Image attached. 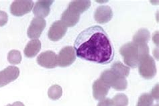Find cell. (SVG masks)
I'll use <instances>...</instances> for the list:
<instances>
[{"label": "cell", "instance_id": "cell-1", "mask_svg": "<svg viewBox=\"0 0 159 106\" xmlns=\"http://www.w3.org/2000/svg\"><path fill=\"white\" fill-rule=\"evenodd\" d=\"M74 49L79 58L101 64L110 63L114 49L105 30L98 25L87 28L75 40Z\"/></svg>", "mask_w": 159, "mask_h": 106}, {"label": "cell", "instance_id": "cell-2", "mask_svg": "<svg viewBox=\"0 0 159 106\" xmlns=\"http://www.w3.org/2000/svg\"><path fill=\"white\" fill-rule=\"evenodd\" d=\"M120 53L124 57V63L128 67H136L140 59L145 55L149 54V48L147 44L129 42L122 46Z\"/></svg>", "mask_w": 159, "mask_h": 106}, {"label": "cell", "instance_id": "cell-3", "mask_svg": "<svg viewBox=\"0 0 159 106\" xmlns=\"http://www.w3.org/2000/svg\"><path fill=\"white\" fill-rule=\"evenodd\" d=\"M100 79L116 90L124 91L128 87L126 79L116 74L111 70L104 71L102 74Z\"/></svg>", "mask_w": 159, "mask_h": 106}, {"label": "cell", "instance_id": "cell-4", "mask_svg": "<svg viewBox=\"0 0 159 106\" xmlns=\"http://www.w3.org/2000/svg\"><path fill=\"white\" fill-rule=\"evenodd\" d=\"M138 66L139 74L144 79H150L156 75L157 67L155 61L149 54L142 57Z\"/></svg>", "mask_w": 159, "mask_h": 106}, {"label": "cell", "instance_id": "cell-5", "mask_svg": "<svg viewBox=\"0 0 159 106\" xmlns=\"http://www.w3.org/2000/svg\"><path fill=\"white\" fill-rule=\"evenodd\" d=\"M76 59V52L74 48L66 46L62 48L57 56L58 66L65 67L70 66Z\"/></svg>", "mask_w": 159, "mask_h": 106}, {"label": "cell", "instance_id": "cell-6", "mask_svg": "<svg viewBox=\"0 0 159 106\" xmlns=\"http://www.w3.org/2000/svg\"><path fill=\"white\" fill-rule=\"evenodd\" d=\"M34 2L30 0L28 1H14L10 6V12L12 15L21 17L28 14L34 7Z\"/></svg>", "mask_w": 159, "mask_h": 106}, {"label": "cell", "instance_id": "cell-7", "mask_svg": "<svg viewBox=\"0 0 159 106\" xmlns=\"http://www.w3.org/2000/svg\"><path fill=\"white\" fill-rule=\"evenodd\" d=\"M36 61L38 64L47 69H52L58 66L57 55L52 51H47L40 53Z\"/></svg>", "mask_w": 159, "mask_h": 106}, {"label": "cell", "instance_id": "cell-8", "mask_svg": "<svg viewBox=\"0 0 159 106\" xmlns=\"http://www.w3.org/2000/svg\"><path fill=\"white\" fill-rule=\"evenodd\" d=\"M46 21L43 18H34L28 29V36L32 40H39L46 28Z\"/></svg>", "mask_w": 159, "mask_h": 106}, {"label": "cell", "instance_id": "cell-9", "mask_svg": "<svg viewBox=\"0 0 159 106\" xmlns=\"http://www.w3.org/2000/svg\"><path fill=\"white\" fill-rule=\"evenodd\" d=\"M67 32V27L61 21H56L50 28L48 32V37L53 41L61 40Z\"/></svg>", "mask_w": 159, "mask_h": 106}, {"label": "cell", "instance_id": "cell-10", "mask_svg": "<svg viewBox=\"0 0 159 106\" xmlns=\"http://www.w3.org/2000/svg\"><path fill=\"white\" fill-rule=\"evenodd\" d=\"M20 70L15 66H8L7 68L0 71V87L6 86L19 77Z\"/></svg>", "mask_w": 159, "mask_h": 106}, {"label": "cell", "instance_id": "cell-11", "mask_svg": "<svg viewBox=\"0 0 159 106\" xmlns=\"http://www.w3.org/2000/svg\"><path fill=\"white\" fill-rule=\"evenodd\" d=\"M113 18L111 8L107 6L98 7L94 13L95 20L99 23L103 24L110 22Z\"/></svg>", "mask_w": 159, "mask_h": 106}, {"label": "cell", "instance_id": "cell-12", "mask_svg": "<svg viewBox=\"0 0 159 106\" xmlns=\"http://www.w3.org/2000/svg\"><path fill=\"white\" fill-rule=\"evenodd\" d=\"M110 87L101 79H98L93 84V95L96 100L101 101L106 98Z\"/></svg>", "mask_w": 159, "mask_h": 106}, {"label": "cell", "instance_id": "cell-13", "mask_svg": "<svg viewBox=\"0 0 159 106\" xmlns=\"http://www.w3.org/2000/svg\"><path fill=\"white\" fill-rule=\"evenodd\" d=\"M53 2L54 1H51V0H42V1L36 2L33 9V13L36 16V18L44 19L47 17L50 14L51 6Z\"/></svg>", "mask_w": 159, "mask_h": 106}, {"label": "cell", "instance_id": "cell-14", "mask_svg": "<svg viewBox=\"0 0 159 106\" xmlns=\"http://www.w3.org/2000/svg\"><path fill=\"white\" fill-rule=\"evenodd\" d=\"M80 19V14L69 9H66L61 16V22H63L66 27H73Z\"/></svg>", "mask_w": 159, "mask_h": 106}, {"label": "cell", "instance_id": "cell-15", "mask_svg": "<svg viewBox=\"0 0 159 106\" xmlns=\"http://www.w3.org/2000/svg\"><path fill=\"white\" fill-rule=\"evenodd\" d=\"M41 49V42L39 40H32L24 49V55L28 58L34 57Z\"/></svg>", "mask_w": 159, "mask_h": 106}, {"label": "cell", "instance_id": "cell-16", "mask_svg": "<svg viewBox=\"0 0 159 106\" xmlns=\"http://www.w3.org/2000/svg\"><path fill=\"white\" fill-rule=\"evenodd\" d=\"M90 6L91 2L88 1V0H85V1H72L69 3L68 9L81 14L88 10Z\"/></svg>", "mask_w": 159, "mask_h": 106}, {"label": "cell", "instance_id": "cell-17", "mask_svg": "<svg viewBox=\"0 0 159 106\" xmlns=\"http://www.w3.org/2000/svg\"><path fill=\"white\" fill-rule=\"evenodd\" d=\"M150 39V33L148 29L142 28L133 37V42L138 44H147Z\"/></svg>", "mask_w": 159, "mask_h": 106}, {"label": "cell", "instance_id": "cell-18", "mask_svg": "<svg viewBox=\"0 0 159 106\" xmlns=\"http://www.w3.org/2000/svg\"><path fill=\"white\" fill-rule=\"evenodd\" d=\"M113 71L115 72L116 74L123 78H127L129 74L130 69L129 67L124 65L122 62L117 61L115 62L111 66V69Z\"/></svg>", "mask_w": 159, "mask_h": 106}, {"label": "cell", "instance_id": "cell-19", "mask_svg": "<svg viewBox=\"0 0 159 106\" xmlns=\"http://www.w3.org/2000/svg\"><path fill=\"white\" fill-rule=\"evenodd\" d=\"M62 94V87L58 86V85H53L51 87L48 89V95L50 99L52 100H57Z\"/></svg>", "mask_w": 159, "mask_h": 106}, {"label": "cell", "instance_id": "cell-20", "mask_svg": "<svg viewBox=\"0 0 159 106\" xmlns=\"http://www.w3.org/2000/svg\"><path fill=\"white\" fill-rule=\"evenodd\" d=\"M22 55L20 51L13 49L11 50L7 54V60L11 64H19L22 61Z\"/></svg>", "mask_w": 159, "mask_h": 106}, {"label": "cell", "instance_id": "cell-21", "mask_svg": "<svg viewBox=\"0 0 159 106\" xmlns=\"http://www.w3.org/2000/svg\"><path fill=\"white\" fill-rule=\"evenodd\" d=\"M112 101L114 106H128V97L123 94L116 95Z\"/></svg>", "mask_w": 159, "mask_h": 106}, {"label": "cell", "instance_id": "cell-22", "mask_svg": "<svg viewBox=\"0 0 159 106\" xmlns=\"http://www.w3.org/2000/svg\"><path fill=\"white\" fill-rule=\"evenodd\" d=\"M153 98L149 94H143L140 95L136 106H152Z\"/></svg>", "mask_w": 159, "mask_h": 106}, {"label": "cell", "instance_id": "cell-23", "mask_svg": "<svg viewBox=\"0 0 159 106\" xmlns=\"http://www.w3.org/2000/svg\"><path fill=\"white\" fill-rule=\"evenodd\" d=\"M8 21V15L5 11H0V27L5 25Z\"/></svg>", "mask_w": 159, "mask_h": 106}, {"label": "cell", "instance_id": "cell-24", "mask_svg": "<svg viewBox=\"0 0 159 106\" xmlns=\"http://www.w3.org/2000/svg\"><path fill=\"white\" fill-rule=\"evenodd\" d=\"M98 106H114L112 100L110 98H106L101 100L98 104Z\"/></svg>", "mask_w": 159, "mask_h": 106}, {"label": "cell", "instance_id": "cell-25", "mask_svg": "<svg viewBox=\"0 0 159 106\" xmlns=\"http://www.w3.org/2000/svg\"><path fill=\"white\" fill-rule=\"evenodd\" d=\"M150 95L152 97V98L158 100V84H157V86L152 89Z\"/></svg>", "mask_w": 159, "mask_h": 106}, {"label": "cell", "instance_id": "cell-26", "mask_svg": "<svg viewBox=\"0 0 159 106\" xmlns=\"http://www.w3.org/2000/svg\"><path fill=\"white\" fill-rule=\"evenodd\" d=\"M6 106H25V105L22 102H20V101H16V102H14L13 104H8Z\"/></svg>", "mask_w": 159, "mask_h": 106}]
</instances>
